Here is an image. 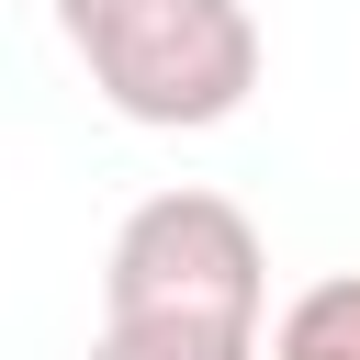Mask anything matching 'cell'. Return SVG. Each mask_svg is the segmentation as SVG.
<instances>
[{"label":"cell","instance_id":"cell-1","mask_svg":"<svg viewBox=\"0 0 360 360\" xmlns=\"http://www.w3.org/2000/svg\"><path fill=\"white\" fill-rule=\"evenodd\" d=\"M56 34L90 68V90L146 135L236 124L248 90H259L248 0H56Z\"/></svg>","mask_w":360,"mask_h":360},{"label":"cell","instance_id":"cell-2","mask_svg":"<svg viewBox=\"0 0 360 360\" xmlns=\"http://www.w3.org/2000/svg\"><path fill=\"white\" fill-rule=\"evenodd\" d=\"M270 304V248L225 191H146L112 225L101 315H180V326H248Z\"/></svg>","mask_w":360,"mask_h":360},{"label":"cell","instance_id":"cell-3","mask_svg":"<svg viewBox=\"0 0 360 360\" xmlns=\"http://www.w3.org/2000/svg\"><path fill=\"white\" fill-rule=\"evenodd\" d=\"M270 360H360V270L338 281H304L270 326Z\"/></svg>","mask_w":360,"mask_h":360},{"label":"cell","instance_id":"cell-4","mask_svg":"<svg viewBox=\"0 0 360 360\" xmlns=\"http://www.w3.org/2000/svg\"><path fill=\"white\" fill-rule=\"evenodd\" d=\"M90 360H259L248 326H180V315H101Z\"/></svg>","mask_w":360,"mask_h":360}]
</instances>
